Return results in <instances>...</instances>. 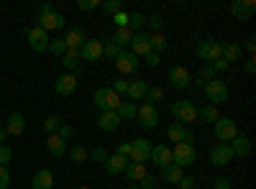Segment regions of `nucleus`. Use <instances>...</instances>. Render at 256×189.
<instances>
[{"instance_id": "f257e3e1", "label": "nucleus", "mask_w": 256, "mask_h": 189, "mask_svg": "<svg viewBox=\"0 0 256 189\" xmlns=\"http://www.w3.org/2000/svg\"><path fill=\"white\" fill-rule=\"evenodd\" d=\"M36 26L44 28L46 33L49 31H59L67 26V18H64L62 13H56V8L52 3H41L38 5V15H36Z\"/></svg>"}, {"instance_id": "f03ea898", "label": "nucleus", "mask_w": 256, "mask_h": 189, "mask_svg": "<svg viewBox=\"0 0 256 189\" xmlns=\"http://www.w3.org/2000/svg\"><path fill=\"white\" fill-rule=\"evenodd\" d=\"M195 54L208 61V64H212V61H218L223 56V44L220 41H212V38H205V41H198V46H195Z\"/></svg>"}, {"instance_id": "7ed1b4c3", "label": "nucleus", "mask_w": 256, "mask_h": 189, "mask_svg": "<svg viewBox=\"0 0 256 189\" xmlns=\"http://www.w3.org/2000/svg\"><path fill=\"white\" fill-rule=\"evenodd\" d=\"M212 133H216V138L220 143H228L238 136V123L233 118H218L216 123H212Z\"/></svg>"}, {"instance_id": "20e7f679", "label": "nucleus", "mask_w": 256, "mask_h": 189, "mask_svg": "<svg viewBox=\"0 0 256 189\" xmlns=\"http://www.w3.org/2000/svg\"><path fill=\"white\" fill-rule=\"evenodd\" d=\"M95 105H98V110H102V113H118L120 97H118L110 87H100V90L95 92Z\"/></svg>"}, {"instance_id": "39448f33", "label": "nucleus", "mask_w": 256, "mask_h": 189, "mask_svg": "<svg viewBox=\"0 0 256 189\" xmlns=\"http://www.w3.org/2000/svg\"><path fill=\"white\" fill-rule=\"evenodd\" d=\"M195 159H198V151H195V146H192V143H174L172 161L180 166V169H184V166H190V164H195Z\"/></svg>"}, {"instance_id": "423d86ee", "label": "nucleus", "mask_w": 256, "mask_h": 189, "mask_svg": "<svg viewBox=\"0 0 256 189\" xmlns=\"http://www.w3.org/2000/svg\"><path fill=\"white\" fill-rule=\"evenodd\" d=\"M202 90H205V97H208V102L212 105V108H216L218 102H226L228 100V85H226V82H220L218 77L210 79Z\"/></svg>"}, {"instance_id": "0eeeda50", "label": "nucleus", "mask_w": 256, "mask_h": 189, "mask_svg": "<svg viewBox=\"0 0 256 189\" xmlns=\"http://www.w3.org/2000/svg\"><path fill=\"white\" fill-rule=\"evenodd\" d=\"M172 115L180 123H192V120H198V105L192 100H177L172 102Z\"/></svg>"}, {"instance_id": "6e6552de", "label": "nucleus", "mask_w": 256, "mask_h": 189, "mask_svg": "<svg viewBox=\"0 0 256 189\" xmlns=\"http://www.w3.org/2000/svg\"><path fill=\"white\" fill-rule=\"evenodd\" d=\"M148 156H152V141H148V138L131 141V154H128V161H131V164H146Z\"/></svg>"}, {"instance_id": "1a4fd4ad", "label": "nucleus", "mask_w": 256, "mask_h": 189, "mask_svg": "<svg viewBox=\"0 0 256 189\" xmlns=\"http://www.w3.org/2000/svg\"><path fill=\"white\" fill-rule=\"evenodd\" d=\"M26 38H28V46L36 51V54H41V51H46L49 49V33L44 31V28H38V26H34V28H28L26 31Z\"/></svg>"}, {"instance_id": "9d476101", "label": "nucleus", "mask_w": 256, "mask_h": 189, "mask_svg": "<svg viewBox=\"0 0 256 189\" xmlns=\"http://www.w3.org/2000/svg\"><path fill=\"white\" fill-rule=\"evenodd\" d=\"M113 61H116V67H118L120 74H134V72H138V56L131 54V51H118V56H116Z\"/></svg>"}, {"instance_id": "9b49d317", "label": "nucleus", "mask_w": 256, "mask_h": 189, "mask_svg": "<svg viewBox=\"0 0 256 189\" xmlns=\"http://www.w3.org/2000/svg\"><path fill=\"white\" fill-rule=\"evenodd\" d=\"M230 161H233V151H230L228 143H216L210 149V164L212 166H228Z\"/></svg>"}, {"instance_id": "f8f14e48", "label": "nucleus", "mask_w": 256, "mask_h": 189, "mask_svg": "<svg viewBox=\"0 0 256 189\" xmlns=\"http://www.w3.org/2000/svg\"><path fill=\"white\" fill-rule=\"evenodd\" d=\"M136 118H138V123L144 125V128H154V125L159 123V110H156V105L144 102L141 108H138V113H136Z\"/></svg>"}, {"instance_id": "ddd939ff", "label": "nucleus", "mask_w": 256, "mask_h": 189, "mask_svg": "<svg viewBox=\"0 0 256 189\" xmlns=\"http://www.w3.org/2000/svg\"><path fill=\"white\" fill-rule=\"evenodd\" d=\"M230 13L236 20H251V15L256 13V3L254 0H236V3L230 5Z\"/></svg>"}, {"instance_id": "4468645a", "label": "nucleus", "mask_w": 256, "mask_h": 189, "mask_svg": "<svg viewBox=\"0 0 256 189\" xmlns=\"http://www.w3.org/2000/svg\"><path fill=\"white\" fill-rule=\"evenodd\" d=\"M80 56H82V59H88V61H98V59H102V41H98V38L84 41L82 49H80Z\"/></svg>"}, {"instance_id": "2eb2a0df", "label": "nucleus", "mask_w": 256, "mask_h": 189, "mask_svg": "<svg viewBox=\"0 0 256 189\" xmlns=\"http://www.w3.org/2000/svg\"><path fill=\"white\" fill-rule=\"evenodd\" d=\"M166 77H169V85H172L174 90H187L190 87V72L184 67H172Z\"/></svg>"}, {"instance_id": "dca6fc26", "label": "nucleus", "mask_w": 256, "mask_h": 189, "mask_svg": "<svg viewBox=\"0 0 256 189\" xmlns=\"http://www.w3.org/2000/svg\"><path fill=\"white\" fill-rule=\"evenodd\" d=\"M54 90H56V95H62V97H70V95L77 90V77H74V74H62V77H56Z\"/></svg>"}, {"instance_id": "f3484780", "label": "nucleus", "mask_w": 256, "mask_h": 189, "mask_svg": "<svg viewBox=\"0 0 256 189\" xmlns=\"http://www.w3.org/2000/svg\"><path fill=\"white\" fill-rule=\"evenodd\" d=\"M131 54H136V56H146V54H152V44H148V33H144V31H138V33H134V38H131Z\"/></svg>"}, {"instance_id": "a211bd4d", "label": "nucleus", "mask_w": 256, "mask_h": 189, "mask_svg": "<svg viewBox=\"0 0 256 189\" xmlns=\"http://www.w3.org/2000/svg\"><path fill=\"white\" fill-rule=\"evenodd\" d=\"M166 138L172 141V143H192V133L184 128L182 123H172L166 128Z\"/></svg>"}, {"instance_id": "6ab92c4d", "label": "nucleus", "mask_w": 256, "mask_h": 189, "mask_svg": "<svg viewBox=\"0 0 256 189\" xmlns=\"http://www.w3.org/2000/svg\"><path fill=\"white\" fill-rule=\"evenodd\" d=\"M152 159L159 169H164V166H169V164H174L172 161V149H169V146H152Z\"/></svg>"}, {"instance_id": "aec40b11", "label": "nucleus", "mask_w": 256, "mask_h": 189, "mask_svg": "<svg viewBox=\"0 0 256 189\" xmlns=\"http://www.w3.org/2000/svg\"><path fill=\"white\" fill-rule=\"evenodd\" d=\"M228 146H230L233 156H241V159H246V156L251 154V149H254V146H251V141H248V136H244V133H238V136L233 138Z\"/></svg>"}, {"instance_id": "412c9836", "label": "nucleus", "mask_w": 256, "mask_h": 189, "mask_svg": "<svg viewBox=\"0 0 256 189\" xmlns=\"http://www.w3.org/2000/svg\"><path fill=\"white\" fill-rule=\"evenodd\" d=\"M126 166H128V159L120 156V154H113V156H108V161H105V174H110V177L123 174Z\"/></svg>"}, {"instance_id": "4be33fe9", "label": "nucleus", "mask_w": 256, "mask_h": 189, "mask_svg": "<svg viewBox=\"0 0 256 189\" xmlns=\"http://www.w3.org/2000/svg\"><path fill=\"white\" fill-rule=\"evenodd\" d=\"M26 131V118L24 113H10L8 115V125H6V133L8 136H20Z\"/></svg>"}, {"instance_id": "5701e85b", "label": "nucleus", "mask_w": 256, "mask_h": 189, "mask_svg": "<svg viewBox=\"0 0 256 189\" xmlns=\"http://www.w3.org/2000/svg\"><path fill=\"white\" fill-rule=\"evenodd\" d=\"M54 187V174L49 169H38L34 174V182H31V189H52Z\"/></svg>"}, {"instance_id": "b1692460", "label": "nucleus", "mask_w": 256, "mask_h": 189, "mask_svg": "<svg viewBox=\"0 0 256 189\" xmlns=\"http://www.w3.org/2000/svg\"><path fill=\"white\" fill-rule=\"evenodd\" d=\"M146 90H148V82H144V79H136V82H128V100L131 102H138V100H144L146 97Z\"/></svg>"}, {"instance_id": "393cba45", "label": "nucleus", "mask_w": 256, "mask_h": 189, "mask_svg": "<svg viewBox=\"0 0 256 189\" xmlns=\"http://www.w3.org/2000/svg\"><path fill=\"white\" fill-rule=\"evenodd\" d=\"M120 125V115L118 113H100L98 118V128L100 131H116Z\"/></svg>"}, {"instance_id": "a878e982", "label": "nucleus", "mask_w": 256, "mask_h": 189, "mask_svg": "<svg viewBox=\"0 0 256 189\" xmlns=\"http://www.w3.org/2000/svg\"><path fill=\"white\" fill-rule=\"evenodd\" d=\"M84 31L82 28H72V31H67V36H64V44H67V49H82V44H84Z\"/></svg>"}, {"instance_id": "bb28decb", "label": "nucleus", "mask_w": 256, "mask_h": 189, "mask_svg": "<svg viewBox=\"0 0 256 189\" xmlns=\"http://www.w3.org/2000/svg\"><path fill=\"white\" fill-rule=\"evenodd\" d=\"M128 179H131L134 184H138L148 172H146V164H131V161H128V166H126V172H123Z\"/></svg>"}, {"instance_id": "cd10ccee", "label": "nucleus", "mask_w": 256, "mask_h": 189, "mask_svg": "<svg viewBox=\"0 0 256 189\" xmlns=\"http://www.w3.org/2000/svg\"><path fill=\"white\" fill-rule=\"evenodd\" d=\"M184 174H182V169L177 164H169V166H164L162 169V179L166 182V184H180V179H182Z\"/></svg>"}, {"instance_id": "c85d7f7f", "label": "nucleus", "mask_w": 256, "mask_h": 189, "mask_svg": "<svg viewBox=\"0 0 256 189\" xmlns=\"http://www.w3.org/2000/svg\"><path fill=\"white\" fill-rule=\"evenodd\" d=\"M46 149H49L52 156H64V154H67V141H62V138L54 133V136H49V141H46Z\"/></svg>"}, {"instance_id": "c756f323", "label": "nucleus", "mask_w": 256, "mask_h": 189, "mask_svg": "<svg viewBox=\"0 0 256 189\" xmlns=\"http://www.w3.org/2000/svg\"><path fill=\"white\" fill-rule=\"evenodd\" d=\"M80 59H82V56H80V51H77V49H67V51L62 54V64L67 67L70 72H72V69H77V72H80Z\"/></svg>"}, {"instance_id": "7c9ffc66", "label": "nucleus", "mask_w": 256, "mask_h": 189, "mask_svg": "<svg viewBox=\"0 0 256 189\" xmlns=\"http://www.w3.org/2000/svg\"><path fill=\"white\" fill-rule=\"evenodd\" d=\"M131 38H134V31L126 26V28H116V33H113V38H110V41L120 49V46H128V44H131Z\"/></svg>"}, {"instance_id": "2f4dec72", "label": "nucleus", "mask_w": 256, "mask_h": 189, "mask_svg": "<svg viewBox=\"0 0 256 189\" xmlns=\"http://www.w3.org/2000/svg\"><path fill=\"white\" fill-rule=\"evenodd\" d=\"M216 74H218V72L212 69L210 64H202V67H200V72H198V77H195V85H198V87H205L210 79H216Z\"/></svg>"}, {"instance_id": "473e14b6", "label": "nucleus", "mask_w": 256, "mask_h": 189, "mask_svg": "<svg viewBox=\"0 0 256 189\" xmlns=\"http://www.w3.org/2000/svg\"><path fill=\"white\" fill-rule=\"evenodd\" d=\"M198 118L205 120V123H216L220 118L218 108H212V105H205V108H198Z\"/></svg>"}, {"instance_id": "72a5a7b5", "label": "nucleus", "mask_w": 256, "mask_h": 189, "mask_svg": "<svg viewBox=\"0 0 256 189\" xmlns=\"http://www.w3.org/2000/svg\"><path fill=\"white\" fill-rule=\"evenodd\" d=\"M67 154H70V159H72L74 164H82V161L90 159V151L84 149V146H72V149H67Z\"/></svg>"}, {"instance_id": "f704fd0d", "label": "nucleus", "mask_w": 256, "mask_h": 189, "mask_svg": "<svg viewBox=\"0 0 256 189\" xmlns=\"http://www.w3.org/2000/svg\"><path fill=\"white\" fill-rule=\"evenodd\" d=\"M144 26H146V15L144 13H128V28H131L134 33H138Z\"/></svg>"}, {"instance_id": "c9c22d12", "label": "nucleus", "mask_w": 256, "mask_h": 189, "mask_svg": "<svg viewBox=\"0 0 256 189\" xmlns=\"http://www.w3.org/2000/svg\"><path fill=\"white\" fill-rule=\"evenodd\" d=\"M238 56H241V46L238 44H223V59L228 61H238Z\"/></svg>"}, {"instance_id": "e433bc0d", "label": "nucleus", "mask_w": 256, "mask_h": 189, "mask_svg": "<svg viewBox=\"0 0 256 189\" xmlns=\"http://www.w3.org/2000/svg\"><path fill=\"white\" fill-rule=\"evenodd\" d=\"M148 44H152V51L162 54V51L166 49V38H164L162 31H159V33H152V36H148Z\"/></svg>"}, {"instance_id": "4c0bfd02", "label": "nucleus", "mask_w": 256, "mask_h": 189, "mask_svg": "<svg viewBox=\"0 0 256 189\" xmlns=\"http://www.w3.org/2000/svg\"><path fill=\"white\" fill-rule=\"evenodd\" d=\"M136 113H138V108H136V102H120V108H118V115H120V120L123 118H136Z\"/></svg>"}, {"instance_id": "58836bf2", "label": "nucleus", "mask_w": 256, "mask_h": 189, "mask_svg": "<svg viewBox=\"0 0 256 189\" xmlns=\"http://www.w3.org/2000/svg\"><path fill=\"white\" fill-rule=\"evenodd\" d=\"M159 100H164V90H162L159 85H156V87L148 85V90H146V102L154 105V102H159Z\"/></svg>"}, {"instance_id": "ea45409f", "label": "nucleus", "mask_w": 256, "mask_h": 189, "mask_svg": "<svg viewBox=\"0 0 256 189\" xmlns=\"http://www.w3.org/2000/svg\"><path fill=\"white\" fill-rule=\"evenodd\" d=\"M59 125H62V120H59L56 115H49V118L44 120V131H46L49 136H54V133L59 131Z\"/></svg>"}, {"instance_id": "a19ab883", "label": "nucleus", "mask_w": 256, "mask_h": 189, "mask_svg": "<svg viewBox=\"0 0 256 189\" xmlns=\"http://www.w3.org/2000/svg\"><path fill=\"white\" fill-rule=\"evenodd\" d=\"M118 51H120V49L113 44V41H102V56H105V59H116Z\"/></svg>"}, {"instance_id": "79ce46f5", "label": "nucleus", "mask_w": 256, "mask_h": 189, "mask_svg": "<svg viewBox=\"0 0 256 189\" xmlns=\"http://www.w3.org/2000/svg\"><path fill=\"white\" fill-rule=\"evenodd\" d=\"M46 51H52V54H64V51H67V44H64V38H56V41H49V49Z\"/></svg>"}, {"instance_id": "37998d69", "label": "nucleus", "mask_w": 256, "mask_h": 189, "mask_svg": "<svg viewBox=\"0 0 256 189\" xmlns=\"http://www.w3.org/2000/svg\"><path fill=\"white\" fill-rule=\"evenodd\" d=\"M100 5L108 10V13H113V15L123 10V3H120V0H105V3H100Z\"/></svg>"}, {"instance_id": "c03bdc74", "label": "nucleus", "mask_w": 256, "mask_h": 189, "mask_svg": "<svg viewBox=\"0 0 256 189\" xmlns=\"http://www.w3.org/2000/svg\"><path fill=\"white\" fill-rule=\"evenodd\" d=\"M162 23H164V20H162V15H146V26H148V28H152L154 33H159V28H162Z\"/></svg>"}, {"instance_id": "a18cd8bd", "label": "nucleus", "mask_w": 256, "mask_h": 189, "mask_svg": "<svg viewBox=\"0 0 256 189\" xmlns=\"http://www.w3.org/2000/svg\"><path fill=\"white\" fill-rule=\"evenodd\" d=\"M10 159H13V151H10V146H0V166H8L10 164Z\"/></svg>"}, {"instance_id": "49530a36", "label": "nucleus", "mask_w": 256, "mask_h": 189, "mask_svg": "<svg viewBox=\"0 0 256 189\" xmlns=\"http://www.w3.org/2000/svg\"><path fill=\"white\" fill-rule=\"evenodd\" d=\"M100 0H77V10H95Z\"/></svg>"}, {"instance_id": "de8ad7c7", "label": "nucleus", "mask_w": 256, "mask_h": 189, "mask_svg": "<svg viewBox=\"0 0 256 189\" xmlns=\"http://www.w3.org/2000/svg\"><path fill=\"white\" fill-rule=\"evenodd\" d=\"M10 187V172L8 166H0V189H8Z\"/></svg>"}, {"instance_id": "09e8293b", "label": "nucleus", "mask_w": 256, "mask_h": 189, "mask_svg": "<svg viewBox=\"0 0 256 189\" xmlns=\"http://www.w3.org/2000/svg\"><path fill=\"white\" fill-rule=\"evenodd\" d=\"M113 23H116V28H126V26H128V13H126V10L116 13V15H113Z\"/></svg>"}, {"instance_id": "8fccbe9b", "label": "nucleus", "mask_w": 256, "mask_h": 189, "mask_svg": "<svg viewBox=\"0 0 256 189\" xmlns=\"http://www.w3.org/2000/svg\"><path fill=\"white\" fill-rule=\"evenodd\" d=\"M110 90H113V92L120 97V95H126V92H128V82H126V79H116Z\"/></svg>"}, {"instance_id": "3c124183", "label": "nucleus", "mask_w": 256, "mask_h": 189, "mask_svg": "<svg viewBox=\"0 0 256 189\" xmlns=\"http://www.w3.org/2000/svg\"><path fill=\"white\" fill-rule=\"evenodd\" d=\"M156 184H159V182H156L152 174H146V177L138 182V189H156Z\"/></svg>"}, {"instance_id": "603ef678", "label": "nucleus", "mask_w": 256, "mask_h": 189, "mask_svg": "<svg viewBox=\"0 0 256 189\" xmlns=\"http://www.w3.org/2000/svg\"><path fill=\"white\" fill-rule=\"evenodd\" d=\"M90 159L95 164H105L108 161V154H105V149H95V151H90Z\"/></svg>"}, {"instance_id": "864d4df0", "label": "nucleus", "mask_w": 256, "mask_h": 189, "mask_svg": "<svg viewBox=\"0 0 256 189\" xmlns=\"http://www.w3.org/2000/svg\"><path fill=\"white\" fill-rule=\"evenodd\" d=\"M144 59H146V64H148V67H159V61H162V54L152 51V54H146Z\"/></svg>"}, {"instance_id": "5fc2aeb1", "label": "nucleus", "mask_w": 256, "mask_h": 189, "mask_svg": "<svg viewBox=\"0 0 256 189\" xmlns=\"http://www.w3.org/2000/svg\"><path fill=\"white\" fill-rule=\"evenodd\" d=\"M72 133H74V131L70 128V125H64V123L59 125V131H56V136H59L62 141H67V138H72Z\"/></svg>"}, {"instance_id": "6e6d98bb", "label": "nucleus", "mask_w": 256, "mask_h": 189, "mask_svg": "<svg viewBox=\"0 0 256 189\" xmlns=\"http://www.w3.org/2000/svg\"><path fill=\"white\" fill-rule=\"evenodd\" d=\"M212 189H233V182L228 177H220L216 184H212Z\"/></svg>"}, {"instance_id": "4d7b16f0", "label": "nucleus", "mask_w": 256, "mask_h": 189, "mask_svg": "<svg viewBox=\"0 0 256 189\" xmlns=\"http://www.w3.org/2000/svg\"><path fill=\"white\" fill-rule=\"evenodd\" d=\"M210 67H212V69H216V72H226V69H228L230 64H228V61H226V59L220 56L218 61H212V64H210Z\"/></svg>"}, {"instance_id": "13d9d810", "label": "nucleus", "mask_w": 256, "mask_h": 189, "mask_svg": "<svg viewBox=\"0 0 256 189\" xmlns=\"http://www.w3.org/2000/svg\"><path fill=\"white\" fill-rule=\"evenodd\" d=\"M180 189H195V179H192V177H182L180 179Z\"/></svg>"}, {"instance_id": "bf43d9fd", "label": "nucleus", "mask_w": 256, "mask_h": 189, "mask_svg": "<svg viewBox=\"0 0 256 189\" xmlns=\"http://www.w3.org/2000/svg\"><path fill=\"white\" fill-rule=\"evenodd\" d=\"M116 154H120V156H126V159H128V154H131V141H128V143H120Z\"/></svg>"}, {"instance_id": "052dcab7", "label": "nucleus", "mask_w": 256, "mask_h": 189, "mask_svg": "<svg viewBox=\"0 0 256 189\" xmlns=\"http://www.w3.org/2000/svg\"><path fill=\"white\" fill-rule=\"evenodd\" d=\"M254 49H256V38H254V36H248V38H246V51H251V54H254Z\"/></svg>"}, {"instance_id": "680f3d73", "label": "nucleus", "mask_w": 256, "mask_h": 189, "mask_svg": "<svg viewBox=\"0 0 256 189\" xmlns=\"http://www.w3.org/2000/svg\"><path fill=\"white\" fill-rule=\"evenodd\" d=\"M246 72H248V74H254V72H256V59H254V56L246 61Z\"/></svg>"}, {"instance_id": "e2e57ef3", "label": "nucleus", "mask_w": 256, "mask_h": 189, "mask_svg": "<svg viewBox=\"0 0 256 189\" xmlns=\"http://www.w3.org/2000/svg\"><path fill=\"white\" fill-rule=\"evenodd\" d=\"M6 138H8V133H6V128H0V146L6 143Z\"/></svg>"}, {"instance_id": "0e129e2a", "label": "nucleus", "mask_w": 256, "mask_h": 189, "mask_svg": "<svg viewBox=\"0 0 256 189\" xmlns=\"http://www.w3.org/2000/svg\"><path fill=\"white\" fill-rule=\"evenodd\" d=\"M128 189H138V184H131V187H128Z\"/></svg>"}, {"instance_id": "69168bd1", "label": "nucleus", "mask_w": 256, "mask_h": 189, "mask_svg": "<svg viewBox=\"0 0 256 189\" xmlns=\"http://www.w3.org/2000/svg\"><path fill=\"white\" fill-rule=\"evenodd\" d=\"M77 189H90V187H77Z\"/></svg>"}, {"instance_id": "338daca9", "label": "nucleus", "mask_w": 256, "mask_h": 189, "mask_svg": "<svg viewBox=\"0 0 256 189\" xmlns=\"http://www.w3.org/2000/svg\"><path fill=\"white\" fill-rule=\"evenodd\" d=\"M156 189H166V187H156Z\"/></svg>"}]
</instances>
